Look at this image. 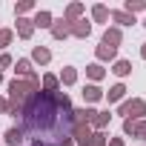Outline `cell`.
Returning a JSON list of instances; mask_svg holds the SVG:
<instances>
[{
    "label": "cell",
    "instance_id": "obj_1",
    "mask_svg": "<svg viewBox=\"0 0 146 146\" xmlns=\"http://www.w3.org/2000/svg\"><path fill=\"white\" fill-rule=\"evenodd\" d=\"M40 92V78L32 75L29 80H12L9 83V115H23V109L35 100V95Z\"/></svg>",
    "mask_w": 146,
    "mask_h": 146
},
{
    "label": "cell",
    "instance_id": "obj_2",
    "mask_svg": "<svg viewBox=\"0 0 146 146\" xmlns=\"http://www.w3.org/2000/svg\"><path fill=\"white\" fill-rule=\"evenodd\" d=\"M120 115L123 117H132V120H143V115H146V100H123V106H120Z\"/></svg>",
    "mask_w": 146,
    "mask_h": 146
},
{
    "label": "cell",
    "instance_id": "obj_3",
    "mask_svg": "<svg viewBox=\"0 0 146 146\" xmlns=\"http://www.w3.org/2000/svg\"><path fill=\"white\" fill-rule=\"evenodd\" d=\"M69 137H72V143H78V146H92V126H89V123L72 126Z\"/></svg>",
    "mask_w": 146,
    "mask_h": 146
},
{
    "label": "cell",
    "instance_id": "obj_4",
    "mask_svg": "<svg viewBox=\"0 0 146 146\" xmlns=\"http://www.w3.org/2000/svg\"><path fill=\"white\" fill-rule=\"evenodd\" d=\"M98 112L92 109V106H86V109H78V112H72V126H78V123H92V117H95Z\"/></svg>",
    "mask_w": 146,
    "mask_h": 146
},
{
    "label": "cell",
    "instance_id": "obj_5",
    "mask_svg": "<svg viewBox=\"0 0 146 146\" xmlns=\"http://www.w3.org/2000/svg\"><path fill=\"white\" fill-rule=\"evenodd\" d=\"M52 35L57 37V40H63L66 35H72V23L63 17V20H57V23H52Z\"/></svg>",
    "mask_w": 146,
    "mask_h": 146
},
{
    "label": "cell",
    "instance_id": "obj_6",
    "mask_svg": "<svg viewBox=\"0 0 146 146\" xmlns=\"http://www.w3.org/2000/svg\"><path fill=\"white\" fill-rule=\"evenodd\" d=\"M3 140H6L9 146H20V143L26 140V135H23V129H20V126H12V129L6 132V137H3Z\"/></svg>",
    "mask_w": 146,
    "mask_h": 146
},
{
    "label": "cell",
    "instance_id": "obj_7",
    "mask_svg": "<svg viewBox=\"0 0 146 146\" xmlns=\"http://www.w3.org/2000/svg\"><path fill=\"white\" fill-rule=\"evenodd\" d=\"M123 40V35H120V29H106V35H103V46H109V49H117V43Z\"/></svg>",
    "mask_w": 146,
    "mask_h": 146
},
{
    "label": "cell",
    "instance_id": "obj_8",
    "mask_svg": "<svg viewBox=\"0 0 146 146\" xmlns=\"http://www.w3.org/2000/svg\"><path fill=\"white\" fill-rule=\"evenodd\" d=\"M100 98H103V89H100V86H95V83H89V86L83 89V100H86V103H98Z\"/></svg>",
    "mask_w": 146,
    "mask_h": 146
},
{
    "label": "cell",
    "instance_id": "obj_9",
    "mask_svg": "<svg viewBox=\"0 0 146 146\" xmlns=\"http://www.w3.org/2000/svg\"><path fill=\"white\" fill-rule=\"evenodd\" d=\"M32 32H35V23H32V20H26V17H17V35H20L23 40H29V37H32Z\"/></svg>",
    "mask_w": 146,
    "mask_h": 146
},
{
    "label": "cell",
    "instance_id": "obj_10",
    "mask_svg": "<svg viewBox=\"0 0 146 146\" xmlns=\"http://www.w3.org/2000/svg\"><path fill=\"white\" fill-rule=\"evenodd\" d=\"M123 95H126V86H123V83H115V86L106 92V100H109V103H117V100H123Z\"/></svg>",
    "mask_w": 146,
    "mask_h": 146
},
{
    "label": "cell",
    "instance_id": "obj_11",
    "mask_svg": "<svg viewBox=\"0 0 146 146\" xmlns=\"http://www.w3.org/2000/svg\"><path fill=\"white\" fill-rule=\"evenodd\" d=\"M89 32H92V26L86 20H75V23H72V35H75V37H89Z\"/></svg>",
    "mask_w": 146,
    "mask_h": 146
},
{
    "label": "cell",
    "instance_id": "obj_12",
    "mask_svg": "<svg viewBox=\"0 0 146 146\" xmlns=\"http://www.w3.org/2000/svg\"><path fill=\"white\" fill-rule=\"evenodd\" d=\"M32 57H35L37 63H49V60H52V52H49L46 46H35V49H32Z\"/></svg>",
    "mask_w": 146,
    "mask_h": 146
},
{
    "label": "cell",
    "instance_id": "obj_13",
    "mask_svg": "<svg viewBox=\"0 0 146 146\" xmlns=\"http://www.w3.org/2000/svg\"><path fill=\"white\" fill-rule=\"evenodd\" d=\"M112 72H115L117 78H126L129 72H132V63H129V60H115V66H112Z\"/></svg>",
    "mask_w": 146,
    "mask_h": 146
},
{
    "label": "cell",
    "instance_id": "obj_14",
    "mask_svg": "<svg viewBox=\"0 0 146 146\" xmlns=\"http://www.w3.org/2000/svg\"><path fill=\"white\" fill-rule=\"evenodd\" d=\"M32 23H35L37 29H52V15H49V12H37V17H35Z\"/></svg>",
    "mask_w": 146,
    "mask_h": 146
},
{
    "label": "cell",
    "instance_id": "obj_15",
    "mask_svg": "<svg viewBox=\"0 0 146 146\" xmlns=\"http://www.w3.org/2000/svg\"><path fill=\"white\" fill-rule=\"evenodd\" d=\"M80 15H83V3H72V6L66 9V20H69V23H75Z\"/></svg>",
    "mask_w": 146,
    "mask_h": 146
},
{
    "label": "cell",
    "instance_id": "obj_16",
    "mask_svg": "<svg viewBox=\"0 0 146 146\" xmlns=\"http://www.w3.org/2000/svg\"><path fill=\"white\" fill-rule=\"evenodd\" d=\"M86 75H89L92 80H103V75H106V69H103L100 63H92V66H86Z\"/></svg>",
    "mask_w": 146,
    "mask_h": 146
},
{
    "label": "cell",
    "instance_id": "obj_17",
    "mask_svg": "<svg viewBox=\"0 0 146 146\" xmlns=\"http://www.w3.org/2000/svg\"><path fill=\"white\" fill-rule=\"evenodd\" d=\"M15 72H17V75H23V78H32V75H35L32 60H26V57H23V60H17V69H15Z\"/></svg>",
    "mask_w": 146,
    "mask_h": 146
},
{
    "label": "cell",
    "instance_id": "obj_18",
    "mask_svg": "<svg viewBox=\"0 0 146 146\" xmlns=\"http://www.w3.org/2000/svg\"><path fill=\"white\" fill-rule=\"evenodd\" d=\"M112 20L120 23V26H132L135 23V15H126V12H112Z\"/></svg>",
    "mask_w": 146,
    "mask_h": 146
},
{
    "label": "cell",
    "instance_id": "obj_19",
    "mask_svg": "<svg viewBox=\"0 0 146 146\" xmlns=\"http://www.w3.org/2000/svg\"><path fill=\"white\" fill-rule=\"evenodd\" d=\"M109 117H112L109 112H98V115L92 117V126H95V129H106V126H109Z\"/></svg>",
    "mask_w": 146,
    "mask_h": 146
},
{
    "label": "cell",
    "instance_id": "obj_20",
    "mask_svg": "<svg viewBox=\"0 0 146 146\" xmlns=\"http://www.w3.org/2000/svg\"><path fill=\"white\" fill-rule=\"evenodd\" d=\"M143 9H146V0H129V3L123 6L126 15H135V12H143Z\"/></svg>",
    "mask_w": 146,
    "mask_h": 146
},
{
    "label": "cell",
    "instance_id": "obj_21",
    "mask_svg": "<svg viewBox=\"0 0 146 146\" xmlns=\"http://www.w3.org/2000/svg\"><path fill=\"white\" fill-rule=\"evenodd\" d=\"M60 80H63L66 86H72V83H75V80H78V72H75V69H72V66H66V69L60 72Z\"/></svg>",
    "mask_w": 146,
    "mask_h": 146
},
{
    "label": "cell",
    "instance_id": "obj_22",
    "mask_svg": "<svg viewBox=\"0 0 146 146\" xmlns=\"http://www.w3.org/2000/svg\"><path fill=\"white\" fill-rule=\"evenodd\" d=\"M92 17H95V20H98V23H106V20H109V9H106V6H100V3H98V6H95V9H92Z\"/></svg>",
    "mask_w": 146,
    "mask_h": 146
},
{
    "label": "cell",
    "instance_id": "obj_23",
    "mask_svg": "<svg viewBox=\"0 0 146 146\" xmlns=\"http://www.w3.org/2000/svg\"><path fill=\"white\" fill-rule=\"evenodd\" d=\"M115 52H117V49H109V46L100 43V46H98V60H115Z\"/></svg>",
    "mask_w": 146,
    "mask_h": 146
},
{
    "label": "cell",
    "instance_id": "obj_24",
    "mask_svg": "<svg viewBox=\"0 0 146 146\" xmlns=\"http://www.w3.org/2000/svg\"><path fill=\"white\" fill-rule=\"evenodd\" d=\"M57 83H60V80H57L54 75H46V78H43V92H57Z\"/></svg>",
    "mask_w": 146,
    "mask_h": 146
},
{
    "label": "cell",
    "instance_id": "obj_25",
    "mask_svg": "<svg viewBox=\"0 0 146 146\" xmlns=\"http://www.w3.org/2000/svg\"><path fill=\"white\" fill-rule=\"evenodd\" d=\"M132 137H140V140H146V120H135V129H132Z\"/></svg>",
    "mask_w": 146,
    "mask_h": 146
},
{
    "label": "cell",
    "instance_id": "obj_26",
    "mask_svg": "<svg viewBox=\"0 0 146 146\" xmlns=\"http://www.w3.org/2000/svg\"><path fill=\"white\" fill-rule=\"evenodd\" d=\"M12 37H15L12 29H0V49H6V46L12 43Z\"/></svg>",
    "mask_w": 146,
    "mask_h": 146
},
{
    "label": "cell",
    "instance_id": "obj_27",
    "mask_svg": "<svg viewBox=\"0 0 146 146\" xmlns=\"http://www.w3.org/2000/svg\"><path fill=\"white\" fill-rule=\"evenodd\" d=\"M32 9H35L32 0H23V3H17V6H15V15L20 17V15H26V12H32Z\"/></svg>",
    "mask_w": 146,
    "mask_h": 146
},
{
    "label": "cell",
    "instance_id": "obj_28",
    "mask_svg": "<svg viewBox=\"0 0 146 146\" xmlns=\"http://www.w3.org/2000/svg\"><path fill=\"white\" fill-rule=\"evenodd\" d=\"M92 146H106V135L103 132H92Z\"/></svg>",
    "mask_w": 146,
    "mask_h": 146
},
{
    "label": "cell",
    "instance_id": "obj_29",
    "mask_svg": "<svg viewBox=\"0 0 146 146\" xmlns=\"http://www.w3.org/2000/svg\"><path fill=\"white\" fill-rule=\"evenodd\" d=\"M12 66V57L9 54H0V69H9Z\"/></svg>",
    "mask_w": 146,
    "mask_h": 146
},
{
    "label": "cell",
    "instance_id": "obj_30",
    "mask_svg": "<svg viewBox=\"0 0 146 146\" xmlns=\"http://www.w3.org/2000/svg\"><path fill=\"white\" fill-rule=\"evenodd\" d=\"M0 112L9 115V98H0Z\"/></svg>",
    "mask_w": 146,
    "mask_h": 146
},
{
    "label": "cell",
    "instance_id": "obj_31",
    "mask_svg": "<svg viewBox=\"0 0 146 146\" xmlns=\"http://www.w3.org/2000/svg\"><path fill=\"white\" fill-rule=\"evenodd\" d=\"M109 146H123V140H120V137H112V140H109Z\"/></svg>",
    "mask_w": 146,
    "mask_h": 146
},
{
    "label": "cell",
    "instance_id": "obj_32",
    "mask_svg": "<svg viewBox=\"0 0 146 146\" xmlns=\"http://www.w3.org/2000/svg\"><path fill=\"white\" fill-rule=\"evenodd\" d=\"M140 57H143V60H146V43H143V49H140Z\"/></svg>",
    "mask_w": 146,
    "mask_h": 146
},
{
    "label": "cell",
    "instance_id": "obj_33",
    "mask_svg": "<svg viewBox=\"0 0 146 146\" xmlns=\"http://www.w3.org/2000/svg\"><path fill=\"white\" fill-rule=\"evenodd\" d=\"M32 146H46V143H40V140H35V143H32Z\"/></svg>",
    "mask_w": 146,
    "mask_h": 146
},
{
    "label": "cell",
    "instance_id": "obj_34",
    "mask_svg": "<svg viewBox=\"0 0 146 146\" xmlns=\"http://www.w3.org/2000/svg\"><path fill=\"white\" fill-rule=\"evenodd\" d=\"M143 26H146V23H143Z\"/></svg>",
    "mask_w": 146,
    "mask_h": 146
}]
</instances>
